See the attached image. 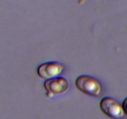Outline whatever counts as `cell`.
Returning <instances> with one entry per match:
<instances>
[{"instance_id": "obj_5", "label": "cell", "mask_w": 127, "mask_h": 119, "mask_svg": "<svg viewBox=\"0 0 127 119\" xmlns=\"http://www.w3.org/2000/svg\"><path fill=\"white\" fill-rule=\"evenodd\" d=\"M123 109H124V113L127 115V97L124 99L122 104Z\"/></svg>"}, {"instance_id": "obj_4", "label": "cell", "mask_w": 127, "mask_h": 119, "mask_svg": "<svg viewBox=\"0 0 127 119\" xmlns=\"http://www.w3.org/2000/svg\"><path fill=\"white\" fill-rule=\"evenodd\" d=\"M64 70V67L57 61H48L38 66L37 74L40 78L48 80L58 77Z\"/></svg>"}, {"instance_id": "obj_1", "label": "cell", "mask_w": 127, "mask_h": 119, "mask_svg": "<svg viewBox=\"0 0 127 119\" xmlns=\"http://www.w3.org/2000/svg\"><path fill=\"white\" fill-rule=\"evenodd\" d=\"M76 86L84 94L93 97H98L102 93V85L94 77L81 75L76 80Z\"/></svg>"}, {"instance_id": "obj_2", "label": "cell", "mask_w": 127, "mask_h": 119, "mask_svg": "<svg viewBox=\"0 0 127 119\" xmlns=\"http://www.w3.org/2000/svg\"><path fill=\"white\" fill-rule=\"evenodd\" d=\"M100 107L107 116L112 119H120L125 114L120 103L110 97H105L102 99Z\"/></svg>"}, {"instance_id": "obj_3", "label": "cell", "mask_w": 127, "mask_h": 119, "mask_svg": "<svg viewBox=\"0 0 127 119\" xmlns=\"http://www.w3.org/2000/svg\"><path fill=\"white\" fill-rule=\"evenodd\" d=\"M43 86L48 97L58 95L65 93L69 88V83L63 77L58 76L45 81Z\"/></svg>"}]
</instances>
